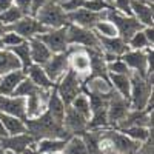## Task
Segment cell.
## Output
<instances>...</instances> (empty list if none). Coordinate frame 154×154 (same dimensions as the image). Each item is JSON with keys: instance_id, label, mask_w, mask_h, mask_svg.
I'll list each match as a JSON object with an SVG mask.
<instances>
[{"instance_id": "1", "label": "cell", "mask_w": 154, "mask_h": 154, "mask_svg": "<svg viewBox=\"0 0 154 154\" xmlns=\"http://www.w3.org/2000/svg\"><path fill=\"white\" fill-rule=\"evenodd\" d=\"M25 123H26V133L35 140V142L40 139H45V137H62V139L71 137L66 133L65 128H63V125L56 122L46 111H43L40 116H37V117L26 119Z\"/></svg>"}, {"instance_id": "2", "label": "cell", "mask_w": 154, "mask_h": 154, "mask_svg": "<svg viewBox=\"0 0 154 154\" xmlns=\"http://www.w3.org/2000/svg\"><path fill=\"white\" fill-rule=\"evenodd\" d=\"M130 79H131L130 106L131 109H143L148 100L152 97V79L143 77L137 72H131Z\"/></svg>"}, {"instance_id": "3", "label": "cell", "mask_w": 154, "mask_h": 154, "mask_svg": "<svg viewBox=\"0 0 154 154\" xmlns=\"http://www.w3.org/2000/svg\"><path fill=\"white\" fill-rule=\"evenodd\" d=\"M34 17L49 29L62 28V26L69 25L66 11L62 8L60 3L54 2V0H48V2L37 11V14Z\"/></svg>"}, {"instance_id": "4", "label": "cell", "mask_w": 154, "mask_h": 154, "mask_svg": "<svg viewBox=\"0 0 154 154\" xmlns=\"http://www.w3.org/2000/svg\"><path fill=\"white\" fill-rule=\"evenodd\" d=\"M54 86H56V91H57V96L60 97V100L68 106L83 91V80L77 72H74L72 69H68L60 77V80L56 82Z\"/></svg>"}, {"instance_id": "5", "label": "cell", "mask_w": 154, "mask_h": 154, "mask_svg": "<svg viewBox=\"0 0 154 154\" xmlns=\"http://www.w3.org/2000/svg\"><path fill=\"white\" fill-rule=\"evenodd\" d=\"M105 19H108L114 25L116 29H117V35L120 38H123L126 43L133 37V34H136L137 31H140L143 28V25L139 23L133 16L123 14V12L114 9V8L105 11Z\"/></svg>"}, {"instance_id": "6", "label": "cell", "mask_w": 154, "mask_h": 154, "mask_svg": "<svg viewBox=\"0 0 154 154\" xmlns=\"http://www.w3.org/2000/svg\"><path fill=\"white\" fill-rule=\"evenodd\" d=\"M66 38H68V45L71 46H80L86 49H100L97 34L93 29H86V28L69 23L66 26Z\"/></svg>"}, {"instance_id": "7", "label": "cell", "mask_w": 154, "mask_h": 154, "mask_svg": "<svg viewBox=\"0 0 154 154\" xmlns=\"http://www.w3.org/2000/svg\"><path fill=\"white\" fill-rule=\"evenodd\" d=\"M102 133H103V136L109 142V152H114V154H134L140 146L139 142L130 139L122 131L116 130V128L114 130L105 128V130H102Z\"/></svg>"}, {"instance_id": "8", "label": "cell", "mask_w": 154, "mask_h": 154, "mask_svg": "<svg viewBox=\"0 0 154 154\" xmlns=\"http://www.w3.org/2000/svg\"><path fill=\"white\" fill-rule=\"evenodd\" d=\"M130 100L122 97L117 93H112L109 100H108V106H106V114H108V125L117 128L119 123L126 117V114L130 112Z\"/></svg>"}, {"instance_id": "9", "label": "cell", "mask_w": 154, "mask_h": 154, "mask_svg": "<svg viewBox=\"0 0 154 154\" xmlns=\"http://www.w3.org/2000/svg\"><path fill=\"white\" fill-rule=\"evenodd\" d=\"M8 29L17 32L19 35H22L25 40H29L32 37H37L38 34L46 32L49 28H46L45 25H42L34 16H23L20 20H17L16 23H12L8 26Z\"/></svg>"}, {"instance_id": "10", "label": "cell", "mask_w": 154, "mask_h": 154, "mask_svg": "<svg viewBox=\"0 0 154 154\" xmlns=\"http://www.w3.org/2000/svg\"><path fill=\"white\" fill-rule=\"evenodd\" d=\"M68 26V25H66ZM66 26L62 28H54V29H48L43 34H38L37 38L40 42L46 45V48L51 51L53 54L56 53H63L68 49V38H66Z\"/></svg>"}, {"instance_id": "11", "label": "cell", "mask_w": 154, "mask_h": 154, "mask_svg": "<svg viewBox=\"0 0 154 154\" xmlns=\"http://www.w3.org/2000/svg\"><path fill=\"white\" fill-rule=\"evenodd\" d=\"M99 38V45H100V49L105 56V60L106 62H111L114 59L120 57L122 54H125L128 49V43L120 38L119 35H114V37H102V35H97Z\"/></svg>"}, {"instance_id": "12", "label": "cell", "mask_w": 154, "mask_h": 154, "mask_svg": "<svg viewBox=\"0 0 154 154\" xmlns=\"http://www.w3.org/2000/svg\"><path fill=\"white\" fill-rule=\"evenodd\" d=\"M68 62H69V69L77 72L80 77H88L89 74V54L86 48L80 46H68Z\"/></svg>"}, {"instance_id": "13", "label": "cell", "mask_w": 154, "mask_h": 154, "mask_svg": "<svg viewBox=\"0 0 154 154\" xmlns=\"http://www.w3.org/2000/svg\"><path fill=\"white\" fill-rule=\"evenodd\" d=\"M152 48V46H149ZM148 49V48H146ZM146 49H128L125 54L120 56V59L125 62L131 72H137L140 75H148V62H146Z\"/></svg>"}, {"instance_id": "14", "label": "cell", "mask_w": 154, "mask_h": 154, "mask_svg": "<svg viewBox=\"0 0 154 154\" xmlns=\"http://www.w3.org/2000/svg\"><path fill=\"white\" fill-rule=\"evenodd\" d=\"M45 72L54 83L60 80V77L69 69V62H68V49L63 53H56L49 57V60L43 65Z\"/></svg>"}, {"instance_id": "15", "label": "cell", "mask_w": 154, "mask_h": 154, "mask_svg": "<svg viewBox=\"0 0 154 154\" xmlns=\"http://www.w3.org/2000/svg\"><path fill=\"white\" fill-rule=\"evenodd\" d=\"M51 89H43V88H37L32 93H29L25 100H26V119H32L40 116L46 109L48 103V97H49Z\"/></svg>"}, {"instance_id": "16", "label": "cell", "mask_w": 154, "mask_h": 154, "mask_svg": "<svg viewBox=\"0 0 154 154\" xmlns=\"http://www.w3.org/2000/svg\"><path fill=\"white\" fill-rule=\"evenodd\" d=\"M68 14V20L72 25H77V26H82L86 29H93L96 26V23L102 19H105V11L103 12H94L89 11L86 8H79L66 12Z\"/></svg>"}, {"instance_id": "17", "label": "cell", "mask_w": 154, "mask_h": 154, "mask_svg": "<svg viewBox=\"0 0 154 154\" xmlns=\"http://www.w3.org/2000/svg\"><path fill=\"white\" fill-rule=\"evenodd\" d=\"M0 112L26 120V100L22 96H0Z\"/></svg>"}, {"instance_id": "18", "label": "cell", "mask_w": 154, "mask_h": 154, "mask_svg": "<svg viewBox=\"0 0 154 154\" xmlns=\"http://www.w3.org/2000/svg\"><path fill=\"white\" fill-rule=\"evenodd\" d=\"M63 128L69 136L82 134L88 130V119L79 111H75L71 105H68L65 109V117H63Z\"/></svg>"}, {"instance_id": "19", "label": "cell", "mask_w": 154, "mask_h": 154, "mask_svg": "<svg viewBox=\"0 0 154 154\" xmlns=\"http://www.w3.org/2000/svg\"><path fill=\"white\" fill-rule=\"evenodd\" d=\"M0 145L5 151H12L22 154L28 146H34L35 140L28 134V133H22V134H16V136H3L0 137Z\"/></svg>"}, {"instance_id": "20", "label": "cell", "mask_w": 154, "mask_h": 154, "mask_svg": "<svg viewBox=\"0 0 154 154\" xmlns=\"http://www.w3.org/2000/svg\"><path fill=\"white\" fill-rule=\"evenodd\" d=\"M130 9L131 16L142 23L143 26H152L154 25V11L152 3L146 0H130Z\"/></svg>"}, {"instance_id": "21", "label": "cell", "mask_w": 154, "mask_h": 154, "mask_svg": "<svg viewBox=\"0 0 154 154\" xmlns=\"http://www.w3.org/2000/svg\"><path fill=\"white\" fill-rule=\"evenodd\" d=\"M126 126H152V112L146 109H130V112L126 114V117L119 123V126L116 130Z\"/></svg>"}, {"instance_id": "22", "label": "cell", "mask_w": 154, "mask_h": 154, "mask_svg": "<svg viewBox=\"0 0 154 154\" xmlns=\"http://www.w3.org/2000/svg\"><path fill=\"white\" fill-rule=\"evenodd\" d=\"M25 77H26V74L22 68L3 74L0 77V96H12Z\"/></svg>"}, {"instance_id": "23", "label": "cell", "mask_w": 154, "mask_h": 154, "mask_svg": "<svg viewBox=\"0 0 154 154\" xmlns=\"http://www.w3.org/2000/svg\"><path fill=\"white\" fill-rule=\"evenodd\" d=\"M29 43V54H31V62L35 65L43 66L45 63L49 60V57L53 56V53L46 48V45L43 42H40L37 37H32L28 40Z\"/></svg>"}, {"instance_id": "24", "label": "cell", "mask_w": 154, "mask_h": 154, "mask_svg": "<svg viewBox=\"0 0 154 154\" xmlns=\"http://www.w3.org/2000/svg\"><path fill=\"white\" fill-rule=\"evenodd\" d=\"M131 74V72H130ZM130 74H116V72H108V80L111 88L122 97L130 100V89H131V79Z\"/></svg>"}, {"instance_id": "25", "label": "cell", "mask_w": 154, "mask_h": 154, "mask_svg": "<svg viewBox=\"0 0 154 154\" xmlns=\"http://www.w3.org/2000/svg\"><path fill=\"white\" fill-rule=\"evenodd\" d=\"M25 74H26V77H28L32 83H35L37 86H40V88H43V89H51V88L56 85V83L48 77V74L45 72L43 66L35 65V63H32V65H31L26 71H25Z\"/></svg>"}, {"instance_id": "26", "label": "cell", "mask_w": 154, "mask_h": 154, "mask_svg": "<svg viewBox=\"0 0 154 154\" xmlns=\"http://www.w3.org/2000/svg\"><path fill=\"white\" fill-rule=\"evenodd\" d=\"M68 139H62V137H45V139L37 140L35 145H34V149L37 151V154L57 152V151H62L63 149V146H65Z\"/></svg>"}, {"instance_id": "27", "label": "cell", "mask_w": 154, "mask_h": 154, "mask_svg": "<svg viewBox=\"0 0 154 154\" xmlns=\"http://www.w3.org/2000/svg\"><path fill=\"white\" fill-rule=\"evenodd\" d=\"M2 125L6 131V136H16V134L26 133V123H25V120L14 117V116L2 112Z\"/></svg>"}, {"instance_id": "28", "label": "cell", "mask_w": 154, "mask_h": 154, "mask_svg": "<svg viewBox=\"0 0 154 154\" xmlns=\"http://www.w3.org/2000/svg\"><path fill=\"white\" fill-rule=\"evenodd\" d=\"M8 49L17 57V60L20 62V68H22L23 71H26V69L32 65L28 40H23L22 43H19V45H16V46H11V48H8Z\"/></svg>"}, {"instance_id": "29", "label": "cell", "mask_w": 154, "mask_h": 154, "mask_svg": "<svg viewBox=\"0 0 154 154\" xmlns=\"http://www.w3.org/2000/svg\"><path fill=\"white\" fill-rule=\"evenodd\" d=\"M20 68V62L9 49H0V77L3 74Z\"/></svg>"}, {"instance_id": "30", "label": "cell", "mask_w": 154, "mask_h": 154, "mask_svg": "<svg viewBox=\"0 0 154 154\" xmlns=\"http://www.w3.org/2000/svg\"><path fill=\"white\" fill-rule=\"evenodd\" d=\"M62 152L63 154H89L82 136H79V134H74V136H71L66 140V143H65V146H63Z\"/></svg>"}, {"instance_id": "31", "label": "cell", "mask_w": 154, "mask_h": 154, "mask_svg": "<svg viewBox=\"0 0 154 154\" xmlns=\"http://www.w3.org/2000/svg\"><path fill=\"white\" fill-rule=\"evenodd\" d=\"M119 131H122L125 136H128L130 139L136 140L139 143H143L149 139V128L146 126H126V128H120Z\"/></svg>"}, {"instance_id": "32", "label": "cell", "mask_w": 154, "mask_h": 154, "mask_svg": "<svg viewBox=\"0 0 154 154\" xmlns=\"http://www.w3.org/2000/svg\"><path fill=\"white\" fill-rule=\"evenodd\" d=\"M75 111H79L82 116H85L86 119H89V116H91V105H89V99L88 96L82 91L79 96H77L71 103H69Z\"/></svg>"}, {"instance_id": "33", "label": "cell", "mask_w": 154, "mask_h": 154, "mask_svg": "<svg viewBox=\"0 0 154 154\" xmlns=\"http://www.w3.org/2000/svg\"><path fill=\"white\" fill-rule=\"evenodd\" d=\"M23 16H25L23 12L16 5H12L8 9L0 12V22H2L3 25H6V26H9V25H12V23H16L17 20H20Z\"/></svg>"}, {"instance_id": "34", "label": "cell", "mask_w": 154, "mask_h": 154, "mask_svg": "<svg viewBox=\"0 0 154 154\" xmlns=\"http://www.w3.org/2000/svg\"><path fill=\"white\" fill-rule=\"evenodd\" d=\"M93 31L97 35H102V37H114V35H117V29H116V26L108 19L99 20L96 23V26L93 28Z\"/></svg>"}, {"instance_id": "35", "label": "cell", "mask_w": 154, "mask_h": 154, "mask_svg": "<svg viewBox=\"0 0 154 154\" xmlns=\"http://www.w3.org/2000/svg\"><path fill=\"white\" fill-rule=\"evenodd\" d=\"M149 46L151 45L148 43L146 37L143 34V28L140 31H137L136 34H133V37L128 40V48H130V49H146Z\"/></svg>"}, {"instance_id": "36", "label": "cell", "mask_w": 154, "mask_h": 154, "mask_svg": "<svg viewBox=\"0 0 154 154\" xmlns=\"http://www.w3.org/2000/svg\"><path fill=\"white\" fill-rule=\"evenodd\" d=\"M82 8H86L94 12H103L106 9H111L112 5L109 3V0H85Z\"/></svg>"}, {"instance_id": "37", "label": "cell", "mask_w": 154, "mask_h": 154, "mask_svg": "<svg viewBox=\"0 0 154 154\" xmlns=\"http://www.w3.org/2000/svg\"><path fill=\"white\" fill-rule=\"evenodd\" d=\"M106 69H108V72H116V74H130L131 72L120 57L114 59L111 62H106Z\"/></svg>"}, {"instance_id": "38", "label": "cell", "mask_w": 154, "mask_h": 154, "mask_svg": "<svg viewBox=\"0 0 154 154\" xmlns=\"http://www.w3.org/2000/svg\"><path fill=\"white\" fill-rule=\"evenodd\" d=\"M23 40H25V38H23L22 35H19L17 32L11 31V29H8V31L2 35V42H3L5 49H8V48H11V46H16V45L22 43Z\"/></svg>"}, {"instance_id": "39", "label": "cell", "mask_w": 154, "mask_h": 154, "mask_svg": "<svg viewBox=\"0 0 154 154\" xmlns=\"http://www.w3.org/2000/svg\"><path fill=\"white\" fill-rule=\"evenodd\" d=\"M112 8L117 9L123 14L131 16V9H130V0H112Z\"/></svg>"}, {"instance_id": "40", "label": "cell", "mask_w": 154, "mask_h": 154, "mask_svg": "<svg viewBox=\"0 0 154 154\" xmlns=\"http://www.w3.org/2000/svg\"><path fill=\"white\" fill-rule=\"evenodd\" d=\"M83 2H85V0H66V2H63V3H60V5H62V8L65 9L66 12H69V11H74V9L82 8V6H83Z\"/></svg>"}, {"instance_id": "41", "label": "cell", "mask_w": 154, "mask_h": 154, "mask_svg": "<svg viewBox=\"0 0 154 154\" xmlns=\"http://www.w3.org/2000/svg\"><path fill=\"white\" fill-rule=\"evenodd\" d=\"M31 3H32V0H14V5L23 12L25 16H28V14H29Z\"/></svg>"}, {"instance_id": "42", "label": "cell", "mask_w": 154, "mask_h": 154, "mask_svg": "<svg viewBox=\"0 0 154 154\" xmlns=\"http://www.w3.org/2000/svg\"><path fill=\"white\" fill-rule=\"evenodd\" d=\"M143 34H145V37H146L148 43L152 46V45H154V28H152V26H143Z\"/></svg>"}, {"instance_id": "43", "label": "cell", "mask_w": 154, "mask_h": 154, "mask_svg": "<svg viewBox=\"0 0 154 154\" xmlns=\"http://www.w3.org/2000/svg\"><path fill=\"white\" fill-rule=\"evenodd\" d=\"M14 5V0H0V12Z\"/></svg>"}, {"instance_id": "44", "label": "cell", "mask_w": 154, "mask_h": 154, "mask_svg": "<svg viewBox=\"0 0 154 154\" xmlns=\"http://www.w3.org/2000/svg\"><path fill=\"white\" fill-rule=\"evenodd\" d=\"M3 136H6V131L2 125V112H0V137H3Z\"/></svg>"}, {"instance_id": "45", "label": "cell", "mask_w": 154, "mask_h": 154, "mask_svg": "<svg viewBox=\"0 0 154 154\" xmlns=\"http://www.w3.org/2000/svg\"><path fill=\"white\" fill-rule=\"evenodd\" d=\"M22 154H37V151L34 149V146H28L26 149H25Z\"/></svg>"}, {"instance_id": "46", "label": "cell", "mask_w": 154, "mask_h": 154, "mask_svg": "<svg viewBox=\"0 0 154 154\" xmlns=\"http://www.w3.org/2000/svg\"><path fill=\"white\" fill-rule=\"evenodd\" d=\"M6 31H8V26H6V25H3L2 22H0V35H3Z\"/></svg>"}, {"instance_id": "47", "label": "cell", "mask_w": 154, "mask_h": 154, "mask_svg": "<svg viewBox=\"0 0 154 154\" xmlns=\"http://www.w3.org/2000/svg\"><path fill=\"white\" fill-rule=\"evenodd\" d=\"M5 46H3V42H2V35H0V49H3Z\"/></svg>"}, {"instance_id": "48", "label": "cell", "mask_w": 154, "mask_h": 154, "mask_svg": "<svg viewBox=\"0 0 154 154\" xmlns=\"http://www.w3.org/2000/svg\"><path fill=\"white\" fill-rule=\"evenodd\" d=\"M45 154H63L62 151H57V152H45Z\"/></svg>"}, {"instance_id": "49", "label": "cell", "mask_w": 154, "mask_h": 154, "mask_svg": "<svg viewBox=\"0 0 154 154\" xmlns=\"http://www.w3.org/2000/svg\"><path fill=\"white\" fill-rule=\"evenodd\" d=\"M6 154H17V152H12V151H6Z\"/></svg>"}, {"instance_id": "50", "label": "cell", "mask_w": 154, "mask_h": 154, "mask_svg": "<svg viewBox=\"0 0 154 154\" xmlns=\"http://www.w3.org/2000/svg\"><path fill=\"white\" fill-rule=\"evenodd\" d=\"M146 2H151V3H152V0H146Z\"/></svg>"}]
</instances>
